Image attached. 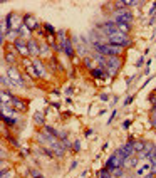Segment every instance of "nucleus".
Instances as JSON below:
<instances>
[{
  "instance_id": "f257e3e1",
  "label": "nucleus",
  "mask_w": 156,
  "mask_h": 178,
  "mask_svg": "<svg viewBox=\"0 0 156 178\" xmlns=\"http://www.w3.org/2000/svg\"><path fill=\"white\" fill-rule=\"evenodd\" d=\"M108 44H113V46H119V47H129V46H133V41L128 37V35L118 32L116 35H111V37H108Z\"/></svg>"
},
{
  "instance_id": "f03ea898",
  "label": "nucleus",
  "mask_w": 156,
  "mask_h": 178,
  "mask_svg": "<svg viewBox=\"0 0 156 178\" xmlns=\"http://www.w3.org/2000/svg\"><path fill=\"white\" fill-rule=\"evenodd\" d=\"M7 76H8V79L12 81V86H17V87L24 86V77H22L20 71L17 69L15 66H10V67L7 69Z\"/></svg>"
},
{
  "instance_id": "7ed1b4c3",
  "label": "nucleus",
  "mask_w": 156,
  "mask_h": 178,
  "mask_svg": "<svg viewBox=\"0 0 156 178\" xmlns=\"http://www.w3.org/2000/svg\"><path fill=\"white\" fill-rule=\"evenodd\" d=\"M114 22H116V24H131V22H133L131 10H128V8L114 10Z\"/></svg>"
},
{
  "instance_id": "20e7f679",
  "label": "nucleus",
  "mask_w": 156,
  "mask_h": 178,
  "mask_svg": "<svg viewBox=\"0 0 156 178\" xmlns=\"http://www.w3.org/2000/svg\"><path fill=\"white\" fill-rule=\"evenodd\" d=\"M14 47H15V51L20 54L22 59H27V57H30V52H29V47H27V41L25 39H17V41L14 42Z\"/></svg>"
},
{
  "instance_id": "39448f33",
  "label": "nucleus",
  "mask_w": 156,
  "mask_h": 178,
  "mask_svg": "<svg viewBox=\"0 0 156 178\" xmlns=\"http://www.w3.org/2000/svg\"><path fill=\"white\" fill-rule=\"evenodd\" d=\"M22 19H24V25L30 30V32H34V30H39V29L42 27V25L37 22V19H35L34 15H30V14H25L24 17H22Z\"/></svg>"
},
{
  "instance_id": "423d86ee",
  "label": "nucleus",
  "mask_w": 156,
  "mask_h": 178,
  "mask_svg": "<svg viewBox=\"0 0 156 178\" xmlns=\"http://www.w3.org/2000/svg\"><path fill=\"white\" fill-rule=\"evenodd\" d=\"M27 47H29V52H30V59H37V57H41V44L35 41L34 37L27 41Z\"/></svg>"
},
{
  "instance_id": "0eeeda50",
  "label": "nucleus",
  "mask_w": 156,
  "mask_h": 178,
  "mask_svg": "<svg viewBox=\"0 0 156 178\" xmlns=\"http://www.w3.org/2000/svg\"><path fill=\"white\" fill-rule=\"evenodd\" d=\"M148 173H153V165L151 163H139L136 166V175L138 176H144V175H148Z\"/></svg>"
},
{
  "instance_id": "6e6552de",
  "label": "nucleus",
  "mask_w": 156,
  "mask_h": 178,
  "mask_svg": "<svg viewBox=\"0 0 156 178\" xmlns=\"http://www.w3.org/2000/svg\"><path fill=\"white\" fill-rule=\"evenodd\" d=\"M74 44H72V41H71V39H67V41H64V42H62L61 44V47H62V52H66V56H67V57H71V59H72V57H74V54H76V52H74Z\"/></svg>"
},
{
  "instance_id": "1a4fd4ad",
  "label": "nucleus",
  "mask_w": 156,
  "mask_h": 178,
  "mask_svg": "<svg viewBox=\"0 0 156 178\" xmlns=\"http://www.w3.org/2000/svg\"><path fill=\"white\" fill-rule=\"evenodd\" d=\"M123 66V61L121 57H108V64H106V67H111L114 71H119Z\"/></svg>"
},
{
  "instance_id": "9d476101",
  "label": "nucleus",
  "mask_w": 156,
  "mask_h": 178,
  "mask_svg": "<svg viewBox=\"0 0 156 178\" xmlns=\"http://www.w3.org/2000/svg\"><path fill=\"white\" fill-rule=\"evenodd\" d=\"M12 104L15 106V109H20L22 113H24V111H27V101H24V99H20V97H12Z\"/></svg>"
},
{
  "instance_id": "9b49d317",
  "label": "nucleus",
  "mask_w": 156,
  "mask_h": 178,
  "mask_svg": "<svg viewBox=\"0 0 156 178\" xmlns=\"http://www.w3.org/2000/svg\"><path fill=\"white\" fill-rule=\"evenodd\" d=\"M91 76L94 79H104L108 76V72H106V67H94L91 71Z\"/></svg>"
},
{
  "instance_id": "f8f14e48",
  "label": "nucleus",
  "mask_w": 156,
  "mask_h": 178,
  "mask_svg": "<svg viewBox=\"0 0 156 178\" xmlns=\"http://www.w3.org/2000/svg\"><path fill=\"white\" fill-rule=\"evenodd\" d=\"M139 165V158L138 156H131L124 161V166L123 168H131V170H136V166Z\"/></svg>"
},
{
  "instance_id": "ddd939ff",
  "label": "nucleus",
  "mask_w": 156,
  "mask_h": 178,
  "mask_svg": "<svg viewBox=\"0 0 156 178\" xmlns=\"http://www.w3.org/2000/svg\"><path fill=\"white\" fill-rule=\"evenodd\" d=\"M32 64H34V67L37 69V72L41 74V76H46V67H44V64L39 59H32Z\"/></svg>"
},
{
  "instance_id": "4468645a",
  "label": "nucleus",
  "mask_w": 156,
  "mask_h": 178,
  "mask_svg": "<svg viewBox=\"0 0 156 178\" xmlns=\"http://www.w3.org/2000/svg\"><path fill=\"white\" fill-rule=\"evenodd\" d=\"M118 25V30L121 34H124V35H128L129 32H131V24H116Z\"/></svg>"
},
{
  "instance_id": "2eb2a0df",
  "label": "nucleus",
  "mask_w": 156,
  "mask_h": 178,
  "mask_svg": "<svg viewBox=\"0 0 156 178\" xmlns=\"http://www.w3.org/2000/svg\"><path fill=\"white\" fill-rule=\"evenodd\" d=\"M97 178H114L113 173H111V170H108V168H102L101 171H97Z\"/></svg>"
},
{
  "instance_id": "dca6fc26",
  "label": "nucleus",
  "mask_w": 156,
  "mask_h": 178,
  "mask_svg": "<svg viewBox=\"0 0 156 178\" xmlns=\"http://www.w3.org/2000/svg\"><path fill=\"white\" fill-rule=\"evenodd\" d=\"M44 133H49V135H52V136H56V138H59L61 136V133L59 131H56L52 126H49V124H44Z\"/></svg>"
},
{
  "instance_id": "f3484780",
  "label": "nucleus",
  "mask_w": 156,
  "mask_h": 178,
  "mask_svg": "<svg viewBox=\"0 0 156 178\" xmlns=\"http://www.w3.org/2000/svg\"><path fill=\"white\" fill-rule=\"evenodd\" d=\"M25 71H27V74L30 76V77H41V74L37 72V69L34 67V64H30L29 67H25Z\"/></svg>"
},
{
  "instance_id": "a211bd4d",
  "label": "nucleus",
  "mask_w": 156,
  "mask_h": 178,
  "mask_svg": "<svg viewBox=\"0 0 156 178\" xmlns=\"http://www.w3.org/2000/svg\"><path fill=\"white\" fill-rule=\"evenodd\" d=\"M2 121L7 124V126H14V124L17 123L15 118H10V116H2Z\"/></svg>"
},
{
  "instance_id": "6ab92c4d",
  "label": "nucleus",
  "mask_w": 156,
  "mask_h": 178,
  "mask_svg": "<svg viewBox=\"0 0 156 178\" xmlns=\"http://www.w3.org/2000/svg\"><path fill=\"white\" fill-rule=\"evenodd\" d=\"M133 146H134V151H136V155H138L139 151L144 150V141H134V145H133Z\"/></svg>"
},
{
  "instance_id": "aec40b11",
  "label": "nucleus",
  "mask_w": 156,
  "mask_h": 178,
  "mask_svg": "<svg viewBox=\"0 0 156 178\" xmlns=\"http://www.w3.org/2000/svg\"><path fill=\"white\" fill-rule=\"evenodd\" d=\"M12 97H14V96H12L8 91H2V103L3 104H5V101H7V103H8V101H12Z\"/></svg>"
},
{
  "instance_id": "412c9836",
  "label": "nucleus",
  "mask_w": 156,
  "mask_h": 178,
  "mask_svg": "<svg viewBox=\"0 0 156 178\" xmlns=\"http://www.w3.org/2000/svg\"><path fill=\"white\" fill-rule=\"evenodd\" d=\"M5 59L8 64H15V54L14 52H5Z\"/></svg>"
},
{
  "instance_id": "4be33fe9",
  "label": "nucleus",
  "mask_w": 156,
  "mask_h": 178,
  "mask_svg": "<svg viewBox=\"0 0 156 178\" xmlns=\"http://www.w3.org/2000/svg\"><path fill=\"white\" fill-rule=\"evenodd\" d=\"M42 27H44V30H46V35H47V34H56V32H57V30L52 27L51 24H44Z\"/></svg>"
},
{
  "instance_id": "5701e85b",
  "label": "nucleus",
  "mask_w": 156,
  "mask_h": 178,
  "mask_svg": "<svg viewBox=\"0 0 156 178\" xmlns=\"http://www.w3.org/2000/svg\"><path fill=\"white\" fill-rule=\"evenodd\" d=\"M57 37L61 39V44L69 39V37H67V34H66V30H62V29H61V30H57Z\"/></svg>"
},
{
  "instance_id": "b1692460",
  "label": "nucleus",
  "mask_w": 156,
  "mask_h": 178,
  "mask_svg": "<svg viewBox=\"0 0 156 178\" xmlns=\"http://www.w3.org/2000/svg\"><path fill=\"white\" fill-rule=\"evenodd\" d=\"M46 39H47V44H49V46H56V35L54 34H47L46 35Z\"/></svg>"
},
{
  "instance_id": "393cba45",
  "label": "nucleus",
  "mask_w": 156,
  "mask_h": 178,
  "mask_svg": "<svg viewBox=\"0 0 156 178\" xmlns=\"http://www.w3.org/2000/svg\"><path fill=\"white\" fill-rule=\"evenodd\" d=\"M49 51H51V49H49V46L46 42L41 44V56H49Z\"/></svg>"
},
{
  "instance_id": "a878e982",
  "label": "nucleus",
  "mask_w": 156,
  "mask_h": 178,
  "mask_svg": "<svg viewBox=\"0 0 156 178\" xmlns=\"http://www.w3.org/2000/svg\"><path fill=\"white\" fill-rule=\"evenodd\" d=\"M111 173H113L114 178H118V176H123V175H124V170H123V166H121V168H114Z\"/></svg>"
},
{
  "instance_id": "bb28decb",
  "label": "nucleus",
  "mask_w": 156,
  "mask_h": 178,
  "mask_svg": "<svg viewBox=\"0 0 156 178\" xmlns=\"http://www.w3.org/2000/svg\"><path fill=\"white\" fill-rule=\"evenodd\" d=\"M34 119H35L39 124H46V123H44V114H42V113H35V114H34Z\"/></svg>"
},
{
  "instance_id": "cd10ccee",
  "label": "nucleus",
  "mask_w": 156,
  "mask_h": 178,
  "mask_svg": "<svg viewBox=\"0 0 156 178\" xmlns=\"http://www.w3.org/2000/svg\"><path fill=\"white\" fill-rule=\"evenodd\" d=\"M72 148H74V153H79V151H81V141L76 140L74 145H72Z\"/></svg>"
},
{
  "instance_id": "c85d7f7f",
  "label": "nucleus",
  "mask_w": 156,
  "mask_h": 178,
  "mask_svg": "<svg viewBox=\"0 0 156 178\" xmlns=\"http://www.w3.org/2000/svg\"><path fill=\"white\" fill-rule=\"evenodd\" d=\"M84 64H86V66H89V67H91V71L92 69H94V64H92V59H91V57H84Z\"/></svg>"
},
{
  "instance_id": "c756f323",
  "label": "nucleus",
  "mask_w": 156,
  "mask_h": 178,
  "mask_svg": "<svg viewBox=\"0 0 156 178\" xmlns=\"http://www.w3.org/2000/svg\"><path fill=\"white\" fill-rule=\"evenodd\" d=\"M2 84H3V86H12V81H10V79H8V76H7V77H5V76H2Z\"/></svg>"
},
{
  "instance_id": "7c9ffc66",
  "label": "nucleus",
  "mask_w": 156,
  "mask_h": 178,
  "mask_svg": "<svg viewBox=\"0 0 156 178\" xmlns=\"http://www.w3.org/2000/svg\"><path fill=\"white\" fill-rule=\"evenodd\" d=\"M116 116H118V111H113V113H111V116H109V119H108V124H111V123H113V119L116 118Z\"/></svg>"
},
{
  "instance_id": "2f4dec72",
  "label": "nucleus",
  "mask_w": 156,
  "mask_h": 178,
  "mask_svg": "<svg viewBox=\"0 0 156 178\" xmlns=\"http://www.w3.org/2000/svg\"><path fill=\"white\" fill-rule=\"evenodd\" d=\"M133 99H134V96H128L126 99H124V106H129L133 103Z\"/></svg>"
},
{
  "instance_id": "473e14b6",
  "label": "nucleus",
  "mask_w": 156,
  "mask_h": 178,
  "mask_svg": "<svg viewBox=\"0 0 156 178\" xmlns=\"http://www.w3.org/2000/svg\"><path fill=\"white\" fill-rule=\"evenodd\" d=\"M7 140H8V141H10V143H12V145H14V146H20V145H19V143H17V141L14 140V136H10V135H7Z\"/></svg>"
},
{
  "instance_id": "72a5a7b5",
  "label": "nucleus",
  "mask_w": 156,
  "mask_h": 178,
  "mask_svg": "<svg viewBox=\"0 0 156 178\" xmlns=\"http://www.w3.org/2000/svg\"><path fill=\"white\" fill-rule=\"evenodd\" d=\"M143 64H144V57H139V59L136 61V67H141Z\"/></svg>"
},
{
  "instance_id": "f704fd0d",
  "label": "nucleus",
  "mask_w": 156,
  "mask_h": 178,
  "mask_svg": "<svg viewBox=\"0 0 156 178\" xmlns=\"http://www.w3.org/2000/svg\"><path fill=\"white\" fill-rule=\"evenodd\" d=\"M149 101H151V103L154 104V108H156V94H154V92H151V96H149Z\"/></svg>"
},
{
  "instance_id": "c9c22d12",
  "label": "nucleus",
  "mask_w": 156,
  "mask_h": 178,
  "mask_svg": "<svg viewBox=\"0 0 156 178\" xmlns=\"http://www.w3.org/2000/svg\"><path fill=\"white\" fill-rule=\"evenodd\" d=\"M129 126H131V119H126V121L123 123V128H124V130H128Z\"/></svg>"
},
{
  "instance_id": "e433bc0d",
  "label": "nucleus",
  "mask_w": 156,
  "mask_h": 178,
  "mask_svg": "<svg viewBox=\"0 0 156 178\" xmlns=\"http://www.w3.org/2000/svg\"><path fill=\"white\" fill-rule=\"evenodd\" d=\"M101 99H102V101H108L109 96H108V94H101Z\"/></svg>"
},
{
  "instance_id": "4c0bfd02",
  "label": "nucleus",
  "mask_w": 156,
  "mask_h": 178,
  "mask_svg": "<svg viewBox=\"0 0 156 178\" xmlns=\"http://www.w3.org/2000/svg\"><path fill=\"white\" fill-rule=\"evenodd\" d=\"M143 178H154V173H148V175H144Z\"/></svg>"
},
{
  "instance_id": "58836bf2",
  "label": "nucleus",
  "mask_w": 156,
  "mask_h": 178,
  "mask_svg": "<svg viewBox=\"0 0 156 178\" xmlns=\"http://www.w3.org/2000/svg\"><path fill=\"white\" fill-rule=\"evenodd\" d=\"M76 166H77V161H72V163H71V170H74Z\"/></svg>"
},
{
  "instance_id": "ea45409f",
  "label": "nucleus",
  "mask_w": 156,
  "mask_h": 178,
  "mask_svg": "<svg viewBox=\"0 0 156 178\" xmlns=\"http://www.w3.org/2000/svg\"><path fill=\"white\" fill-rule=\"evenodd\" d=\"M153 126L156 128V118H153Z\"/></svg>"
},
{
  "instance_id": "a19ab883",
  "label": "nucleus",
  "mask_w": 156,
  "mask_h": 178,
  "mask_svg": "<svg viewBox=\"0 0 156 178\" xmlns=\"http://www.w3.org/2000/svg\"><path fill=\"white\" fill-rule=\"evenodd\" d=\"M133 178H138V176H133Z\"/></svg>"
}]
</instances>
